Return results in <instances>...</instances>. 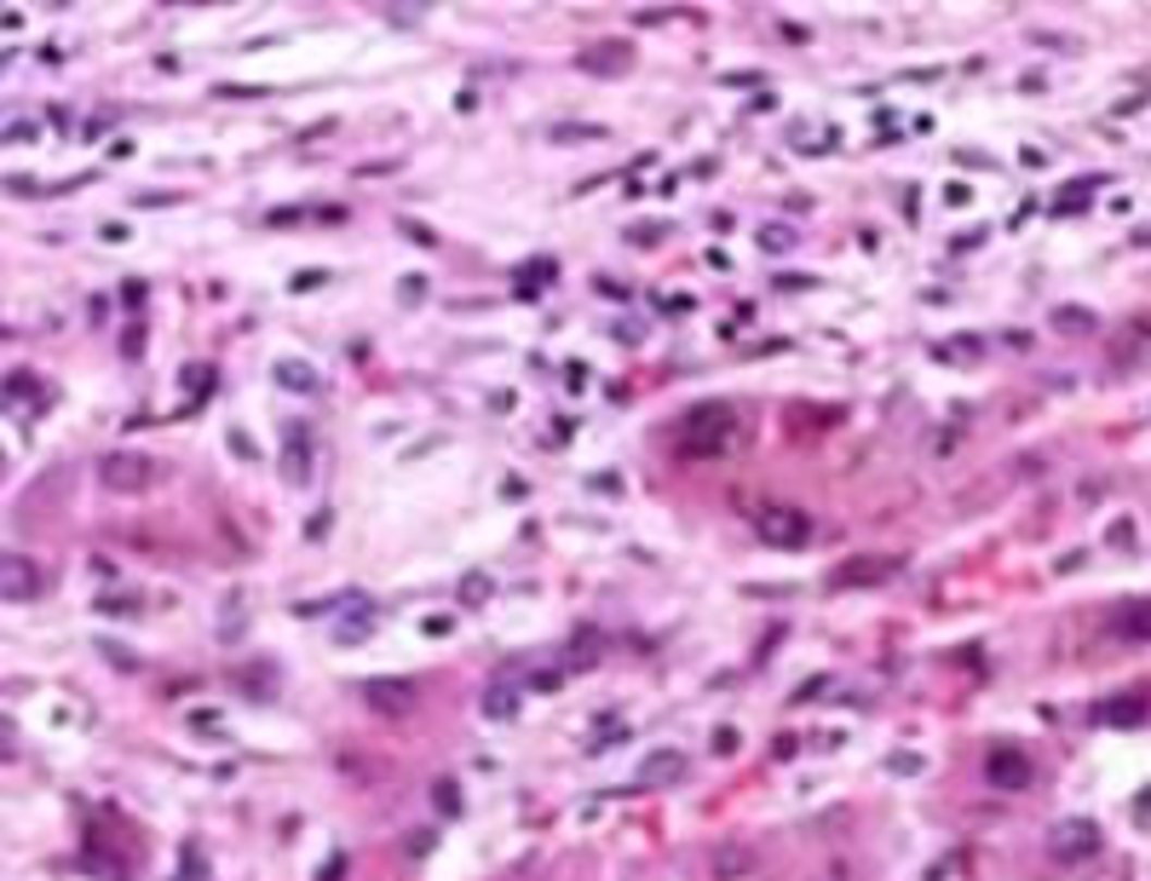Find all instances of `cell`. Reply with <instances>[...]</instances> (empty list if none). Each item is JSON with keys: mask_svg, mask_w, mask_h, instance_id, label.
Listing matches in <instances>:
<instances>
[{"mask_svg": "<svg viewBox=\"0 0 1151 881\" xmlns=\"http://www.w3.org/2000/svg\"><path fill=\"white\" fill-rule=\"evenodd\" d=\"M1094 317L1088 311H1077V306H1065V311H1054V329H1065V334H1077V329H1088Z\"/></svg>", "mask_w": 1151, "mask_h": 881, "instance_id": "cell-22", "label": "cell"}, {"mask_svg": "<svg viewBox=\"0 0 1151 881\" xmlns=\"http://www.w3.org/2000/svg\"><path fill=\"white\" fill-rule=\"evenodd\" d=\"M1140 364H1151V317H1140L1112 346V369H1140Z\"/></svg>", "mask_w": 1151, "mask_h": 881, "instance_id": "cell-10", "label": "cell"}, {"mask_svg": "<svg viewBox=\"0 0 1151 881\" xmlns=\"http://www.w3.org/2000/svg\"><path fill=\"white\" fill-rule=\"evenodd\" d=\"M760 248H766V254H789V248H795V231H789V225H766V231H760Z\"/></svg>", "mask_w": 1151, "mask_h": 881, "instance_id": "cell-19", "label": "cell"}, {"mask_svg": "<svg viewBox=\"0 0 1151 881\" xmlns=\"http://www.w3.org/2000/svg\"><path fill=\"white\" fill-rule=\"evenodd\" d=\"M1146 714V697H1117V703H1100L1094 720H1105V726H1123V720H1140Z\"/></svg>", "mask_w": 1151, "mask_h": 881, "instance_id": "cell-13", "label": "cell"}, {"mask_svg": "<svg viewBox=\"0 0 1151 881\" xmlns=\"http://www.w3.org/2000/svg\"><path fill=\"white\" fill-rule=\"evenodd\" d=\"M277 380H282L289 392H294V387L311 392V387H317V369H311V364H277Z\"/></svg>", "mask_w": 1151, "mask_h": 881, "instance_id": "cell-16", "label": "cell"}, {"mask_svg": "<svg viewBox=\"0 0 1151 881\" xmlns=\"http://www.w3.org/2000/svg\"><path fill=\"white\" fill-rule=\"evenodd\" d=\"M363 697H369V709H380V714H409L415 709V680H369Z\"/></svg>", "mask_w": 1151, "mask_h": 881, "instance_id": "cell-8", "label": "cell"}, {"mask_svg": "<svg viewBox=\"0 0 1151 881\" xmlns=\"http://www.w3.org/2000/svg\"><path fill=\"white\" fill-rule=\"evenodd\" d=\"M685 772V755H674V749H657L651 760L639 767V784L634 790H651V784H674V778Z\"/></svg>", "mask_w": 1151, "mask_h": 881, "instance_id": "cell-12", "label": "cell"}, {"mask_svg": "<svg viewBox=\"0 0 1151 881\" xmlns=\"http://www.w3.org/2000/svg\"><path fill=\"white\" fill-rule=\"evenodd\" d=\"M1048 853H1054L1060 865H1082V858L1100 853V830L1088 824V818H1065V824L1054 830V841H1048Z\"/></svg>", "mask_w": 1151, "mask_h": 881, "instance_id": "cell-5", "label": "cell"}, {"mask_svg": "<svg viewBox=\"0 0 1151 881\" xmlns=\"http://www.w3.org/2000/svg\"><path fill=\"white\" fill-rule=\"evenodd\" d=\"M984 778H991V790H1025L1031 784V760L1014 744H996L991 760H984Z\"/></svg>", "mask_w": 1151, "mask_h": 881, "instance_id": "cell-7", "label": "cell"}, {"mask_svg": "<svg viewBox=\"0 0 1151 881\" xmlns=\"http://www.w3.org/2000/svg\"><path fill=\"white\" fill-rule=\"evenodd\" d=\"M231 455H242V462H248V455H254V438L242 432V427H231Z\"/></svg>", "mask_w": 1151, "mask_h": 881, "instance_id": "cell-26", "label": "cell"}, {"mask_svg": "<svg viewBox=\"0 0 1151 881\" xmlns=\"http://www.w3.org/2000/svg\"><path fill=\"white\" fill-rule=\"evenodd\" d=\"M893 772H921V755H893Z\"/></svg>", "mask_w": 1151, "mask_h": 881, "instance_id": "cell-28", "label": "cell"}, {"mask_svg": "<svg viewBox=\"0 0 1151 881\" xmlns=\"http://www.w3.org/2000/svg\"><path fill=\"white\" fill-rule=\"evenodd\" d=\"M322 283H329V271H294L289 289H294V294H311V289H322Z\"/></svg>", "mask_w": 1151, "mask_h": 881, "instance_id": "cell-23", "label": "cell"}, {"mask_svg": "<svg viewBox=\"0 0 1151 881\" xmlns=\"http://www.w3.org/2000/svg\"><path fill=\"white\" fill-rule=\"evenodd\" d=\"M483 714H495V720H507V714H513V692H507V686H495V692H483Z\"/></svg>", "mask_w": 1151, "mask_h": 881, "instance_id": "cell-21", "label": "cell"}, {"mask_svg": "<svg viewBox=\"0 0 1151 881\" xmlns=\"http://www.w3.org/2000/svg\"><path fill=\"white\" fill-rule=\"evenodd\" d=\"M98 478H105V490H115V495H145V490H156L161 462L121 450V455H105V462H98Z\"/></svg>", "mask_w": 1151, "mask_h": 881, "instance_id": "cell-3", "label": "cell"}, {"mask_svg": "<svg viewBox=\"0 0 1151 881\" xmlns=\"http://www.w3.org/2000/svg\"><path fill=\"white\" fill-rule=\"evenodd\" d=\"M1112 542H1117V548L1135 542V525H1128V518H1117V525H1112Z\"/></svg>", "mask_w": 1151, "mask_h": 881, "instance_id": "cell-27", "label": "cell"}, {"mask_svg": "<svg viewBox=\"0 0 1151 881\" xmlns=\"http://www.w3.org/2000/svg\"><path fill=\"white\" fill-rule=\"evenodd\" d=\"M490 594H495V583H490L483 571H467V576H461V605H467V611H478Z\"/></svg>", "mask_w": 1151, "mask_h": 881, "instance_id": "cell-14", "label": "cell"}, {"mask_svg": "<svg viewBox=\"0 0 1151 881\" xmlns=\"http://www.w3.org/2000/svg\"><path fill=\"white\" fill-rule=\"evenodd\" d=\"M282 478H289V485H306L311 478V432L306 427L282 432Z\"/></svg>", "mask_w": 1151, "mask_h": 881, "instance_id": "cell-9", "label": "cell"}, {"mask_svg": "<svg viewBox=\"0 0 1151 881\" xmlns=\"http://www.w3.org/2000/svg\"><path fill=\"white\" fill-rule=\"evenodd\" d=\"M548 138H553V145H576V138H611V127H588V122H581V127H553Z\"/></svg>", "mask_w": 1151, "mask_h": 881, "instance_id": "cell-20", "label": "cell"}, {"mask_svg": "<svg viewBox=\"0 0 1151 881\" xmlns=\"http://www.w3.org/2000/svg\"><path fill=\"white\" fill-rule=\"evenodd\" d=\"M0 145H35V122H17V127H7V133H0Z\"/></svg>", "mask_w": 1151, "mask_h": 881, "instance_id": "cell-24", "label": "cell"}, {"mask_svg": "<svg viewBox=\"0 0 1151 881\" xmlns=\"http://www.w3.org/2000/svg\"><path fill=\"white\" fill-rule=\"evenodd\" d=\"M755 530H760L766 548H806V542L818 536L812 513H806V507H789V502L760 507V513H755Z\"/></svg>", "mask_w": 1151, "mask_h": 881, "instance_id": "cell-2", "label": "cell"}, {"mask_svg": "<svg viewBox=\"0 0 1151 881\" xmlns=\"http://www.w3.org/2000/svg\"><path fill=\"white\" fill-rule=\"evenodd\" d=\"M898 571H904L898 553H870V559H853V565H841L830 583H835V588H881L886 576H898Z\"/></svg>", "mask_w": 1151, "mask_h": 881, "instance_id": "cell-6", "label": "cell"}, {"mask_svg": "<svg viewBox=\"0 0 1151 881\" xmlns=\"http://www.w3.org/2000/svg\"><path fill=\"white\" fill-rule=\"evenodd\" d=\"M40 588H47V576H40V565L35 559H24V553H0V599H40Z\"/></svg>", "mask_w": 1151, "mask_h": 881, "instance_id": "cell-4", "label": "cell"}, {"mask_svg": "<svg viewBox=\"0 0 1151 881\" xmlns=\"http://www.w3.org/2000/svg\"><path fill=\"white\" fill-rule=\"evenodd\" d=\"M576 64L588 70V75H622V70H628V47H622V41H599L593 52H581Z\"/></svg>", "mask_w": 1151, "mask_h": 881, "instance_id": "cell-11", "label": "cell"}, {"mask_svg": "<svg viewBox=\"0 0 1151 881\" xmlns=\"http://www.w3.org/2000/svg\"><path fill=\"white\" fill-rule=\"evenodd\" d=\"M732 870H755V858L743 853V847H720L714 853V876H732Z\"/></svg>", "mask_w": 1151, "mask_h": 881, "instance_id": "cell-18", "label": "cell"}, {"mask_svg": "<svg viewBox=\"0 0 1151 881\" xmlns=\"http://www.w3.org/2000/svg\"><path fill=\"white\" fill-rule=\"evenodd\" d=\"M432 807H438L443 818L461 812V784H455V778H438V784H432Z\"/></svg>", "mask_w": 1151, "mask_h": 881, "instance_id": "cell-17", "label": "cell"}, {"mask_svg": "<svg viewBox=\"0 0 1151 881\" xmlns=\"http://www.w3.org/2000/svg\"><path fill=\"white\" fill-rule=\"evenodd\" d=\"M737 432H743V420H737L732 404H697V409H685V420L674 427V450L685 462H720V455L737 444Z\"/></svg>", "mask_w": 1151, "mask_h": 881, "instance_id": "cell-1", "label": "cell"}, {"mask_svg": "<svg viewBox=\"0 0 1151 881\" xmlns=\"http://www.w3.org/2000/svg\"><path fill=\"white\" fill-rule=\"evenodd\" d=\"M737 744H743L737 726H720V732H714V749H720V755H737Z\"/></svg>", "mask_w": 1151, "mask_h": 881, "instance_id": "cell-25", "label": "cell"}, {"mask_svg": "<svg viewBox=\"0 0 1151 881\" xmlns=\"http://www.w3.org/2000/svg\"><path fill=\"white\" fill-rule=\"evenodd\" d=\"M1117 634H1128V639H1146L1151 634V605H1146V599H1135V611H1117Z\"/></svg>", "mask_w": 1151, "mask_h": 881, "instance_id": "cell-15", "label": "cell"}]
</instances>
